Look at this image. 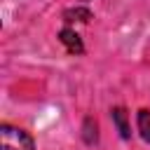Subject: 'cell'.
I'll return each mask as SVG.
<instances>
[{
	"mask_svg": "<svg viewBox=\"0 0 150 150\" xmlns=\"http://www.w3.org/2000/svg\"><path fill=\"white\" fill-rule=\"evenodd\" d=\"M0 150H35V143L23 129L2 124L0 127Z\"/></svg>",
	"mask_w": 150,
	"mask_h": 150,
	"instance_id": "6da1fadb",
	"label": "cell"
},
{
	"mask_svg": "<svg viewBox=\"0 0 150 150\" xmlns=\"http://www.w3.org/2000/svg\"><path fill=\"white\" fill-rule=\"evenodd\" d=\"M59 40L63 42V47L68 49V54H82L84 52V45H82V38L73 30V28H61L59 33Z\"/></svg>",
	"mask_w": 150,
	"mask_h": 150,
	"instance_id": "7a4b0ae2",
	"label": "cell"
},
{
	"mask_svg": "<svg viewBox=\"0 0 150 150\" xmlns=\"http://www.w3.org/2000/svg\"><path fill=\"white\" fill-rule=\"evenodd\" d=\"M112 122H115V127H117V131H120L122 138H129L131 136V129L127 124V110L124 108H112Z\"/></svg>",
	"mask_w": 150,
	"mask_h": 150,
	"instance_id": "3957f363",
	"label": "cell"
},
{
	"mask_svg": "<svg viewBox=\"0 0 150 150\" xmlns=\"http://www.w3.org/2000/svg\"><path fill=\"white\" fill-rule=\"evenodd\" d=\"M63 19H66L68 23H73V21L89 23V19H94V16H91V12H89L87 7H73V9H66V12H63Z\"/></svg>",
	"mask_w": 150,
	"mask_h": 150,
	"instance_id": "277c9868",
	"label": "cell"
},
{
	"mask_svg": "<svg viewBox=\"0 0 150 150\" xmlns=\"http://www.w3.org/2000/svg\"><path fill=\"white\" fill-rule=\"evenodd\" d=\"M138 131L145 143H150V110H138Z\"/></svg>",
	"mask_w": 150,
	"mask_h": 150,
	"instance_id": "5b68a950",
	"label": "cell"
},
{
	"mask_svg": "<svg viewBox=\"0 0 150 150\" xmlns=\"http://www.w3.org/2000/svg\"><path fill=\"white\" fill-rule=\"evenodd\" d=\"M91 131L96 134V124H94L91 120H87V122H84V141H87V143H94V141H96V136H91Z\"/></svg>",
	"mask_w": 150,
	"mask_h": 150,
	"instance_id": "8992f818",
	"label": "cell"
},
{
	"mask_svg": "<svg viewBox=\"0 0 150 150\" xmlns=\"http://www.w3.org/2000/svg\"><path fill=\"white\" fill-rule=\"evenodd\" d=\"M84 2H87V0H84Z\"/></svg>",
	"mask_w": 150,
	"mask_h": 150,
	"instance_id": "52a82bcc",
	"label": "cell"
}]
</instances>
